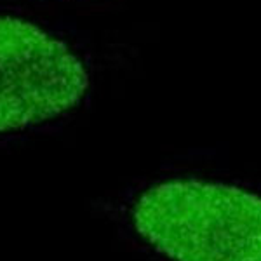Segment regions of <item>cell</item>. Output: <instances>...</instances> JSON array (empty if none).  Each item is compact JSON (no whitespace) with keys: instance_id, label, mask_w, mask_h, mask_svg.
<instances>
[{"instance_id":"cell-1","label":"cell","mask_w":261,"mask_h":261,"mask_svg":"<svg viewBox=\"0 0 261 261\" xmlns=\"http://www.w3.org/2000/svg\"><path fill=\"white\" fill-rule=\"evenodd\" d=\"M133 223L171 261H261V193L233 181L153 185L134 202Z\"/></svg>"},{"instance_id":"cell-2","label":"cell","mask_w":261,"mask_h":261,"mask_svg":"<svg viewBox=\"0 0 261 261\" xmlns=\"http://www.w3.org/2000/svg\"><path fill=\"white\" fill-rule=\"evenodd\" d=\"M82 63L35 24L0 18V133L70 110L87 89Z\"/></svg>"}]
</instances>
